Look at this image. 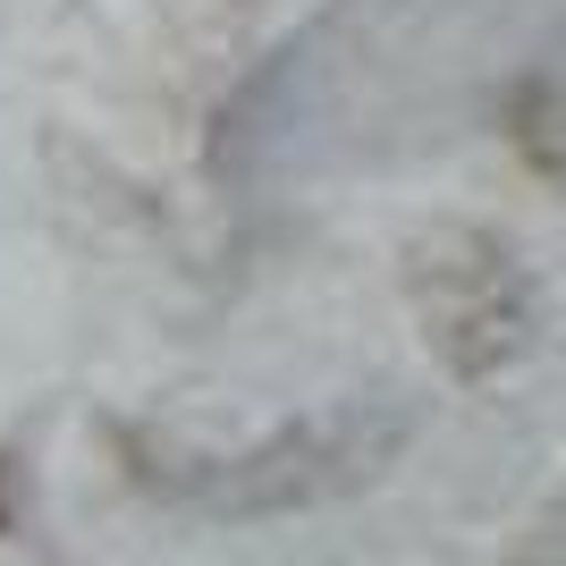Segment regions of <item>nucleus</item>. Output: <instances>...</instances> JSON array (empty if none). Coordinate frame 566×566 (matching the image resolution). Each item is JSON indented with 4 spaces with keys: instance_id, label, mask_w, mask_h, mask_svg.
Returning a JSON list of instances; mask_svg holds the SVG:
<instances>
[{
    "instance_id": "obj_1",
    "label": "nucleus",
    "mask_w": 566,
    "mask_h": 566,
    "mask_svg": "<svg viewBox=\"0 0 566 566\" xmlns=\"http://www.w3.org/2000/svg\"><path fill=\"white\" fill-rule=\"evenodd\" d=\"M415 440V415L380 398H347L322 406L305 423L262 431L254 449L237 457H203V465H169L161 491L203 507L220 524H271V516H313V507H338V499L373 491L380 473L406 457Z\"/></svg>"
},
{
    "instance_id": "obj_3",
    "label": "nucleus",
    "mask_w": 566,
    "mask_h": 566,
    "mask_svg": "<svg viewBox=\"0 0 566 566\" xmlns=\"http://www.w3.org/2000/svg\"><path fill=\"white\" fill-rule=\"evenodd\" d=\"M507 144L524 153V169L542 178V187H558L566 195V94L558 85H516L507 94Z\"/></svg>"
},
{
    "instance_id": "obj_2",
    "label": "nucleus",
    "mask_w": 566,
    "mask_h": 566,
    "mask_svg": "<svg viewBox=\"0 0 566 566\" xmlns=\"http://www.w3.org/2000/svg\"><path fill=\"white\" fill-rule=\"evenodd\" d=\"M406 305H415L431 364L457 389L507 380L542 338V296H533L524 254L491 229H465V220L406 245Z\"/></svg>"
}]
</instances>
